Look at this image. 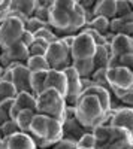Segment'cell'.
Here are the masks:
<instances>
[{
    "instance_id": "6da1fadb",
    "label": "cell",
    "mask_w": 133,
    "mask_h": 149,
    "mask_svg": "<svg viewBox=\"0 0 133 149\" xmlns=\"http://www.w3.org/2000/svg\"><path fill=\"white\" fill-rule=\"evenodd\" d=\"M85 26V12L76 0H54L50 9V27L60 39L78 34Z\"/></svg>"
},
{
    "instance_id": "7a4b0ae2",
    "label": "cell",
    "mask_w": 133,
    "mask_h": 149,
    "mask_svg": "<svg viewBox=\"0 0 133 149\" xmlns=\"http://www.w3.org/2000/svg\"><path fill=\"white\" fill-rule=\"evenodd\" d=\"M27 134L33 139L38 149H51L60 139H63V125L54 118L36 113Z\"/></svg>"
},
{
    "instance_id": "3957f363",
    "label": "cell",
    "mask_w": 133,
    "mask_h": 149,
    "mask_svg": "<svg viewBox=\"0 0 133 149\" xmlns=\"http://www.w3.org/2000/svg\"><path fill=\"white\" fill-rule=\"evenodd\" d=\"M75 116L78 122L85 128L87 131H93L96 127H99L103 124L106 112L100 106V103L96 100V97L82 94L79 100L74 106Z\"/></svg>"
},
{
    "instance_id": "277c9868",
    "label": "cell",
    "mask_w": 133,
    "mask_h": 149,
    "mask_svg": "<svg viewBox=\"0 0 133 149\" xmlns=\"http://www.w3.org/2000/svg\"><path fill=\"white\" fill-rule=\"evenodd\" d=\"M66 100L58 91L52 88H46L36 97V113L54 118L63 122L66 113Z\"/></svg>"
},
{
    "instance_id": "5b68a950",
    "label": "cell",
    "mask_w": 133,
    "mask_h": 149,
    "mask_svg": "<svg viewBox=\"0 0 133 149\" xmlns=\"http://www.w3.org/2000/svg\"><path fill=\"white\" fill-rule=\"evenodd\" d=\"M106 81L114 97L118 100L133 91V73L124 66H115L106 69Z\"/></svg>"
},
{
    "instance_id": "8992f818",
    "label": "cell",
    "mask_w": 133,
    "mask_h": 149,
    "mask_svg": "<svg viewBox=\"0 0 133 149\" xmlns=\"http://www.w3.org/2000/svg\"><path fill=\"white\" fill-rule=\"evenodd\" d=\"M45 60H46L48 66H50V69H52V70L63 72L64 69L72 66L70 51L63 43L62 39H58L57 42H54L48 46L46 52H45Z\"/></svg>"
},
{
    "instance_id": "52a82bcc",
    "label": "cell",
    "mask_w": 133,
    "mask_h": 149,
    "mask_svg": "<svg viewBox=\"0 0 133 149\" xmlns=\"http://www.w3.org/2000/svg\"><path fill=\"white\" fill-rule=\"evenodd\" d=\"M24 33V22L15 17H6L0 24V51L20 42Z\"/></svg>"
},
{
    "instance_id": "ba28073f",
    "label": "cell",
    "mask_w": 133,
    "mask_h": 149,
    "mask_svg": "<svg viewBox=\"0 0 133 149\" xmlns=\"http://www.w3.org/2000/svg\"><path fill=\"white\" fill-rule=\"evenodd\" d=\"M70 58L72 61H88L94 58L96 54V43L93 39L85 34L84 31H79L74 37V43L70 46Z\"/></svg>"
},
{
    "instance_id": "9c48e42d",
    "label": "cell",
    "mask_w": 133,
    "mask_h": 149,
    "mask_svg": "<svg viewBox=\"0 0 133 149\" xmlns=\"http://www.w3.org/2000/svg\"><path fill=\"white\" fill-rule=\"evenodd\" d=\"M29 48L24 46L21 42H17L15 45L9 46L8 49L0 51V66L6 69L10 64H20L26 66L29 60Z\"/></svg>"
},
{
    "instance_id": "30bf717a",
    "label": "cell",
    "mask_w": 133,
    "mask_h": 149,
    "mask_svg": "<svg viewBox=\"0 0 133 149\" xmlns=\"http://www.w3.org/2000/svg\"><path fill=\"white\" fill-rule=\"evenodd\" d=\"M62 125H63V139H69L74 142H78L82 134L88 133L78 122V119L75 116V110L72 106L66 107V113H64V119L62 122Z\"/></svg>"
},
{
    "instance_id": "8fae6325",
    "label": "cell",
    "mask_w": 133,
    "mask_h": 149,
    "mask_svg": "<svg viewBox=\"0 0 133 149\" xmlns=\"http://www.w3.org/2000/svg\"><path fill=\"white\" fill-rule=\"evenodd\" d=\"M66 74V79H67V91H66V104L74 107L76 104V102L79 100V97L82 94V88H81V78L79 74L76 73V70L74 67H67L63 70Z\"/></svg>"
},
{
    "instance_id": "7c38bea8",
    "label": "cell",
    "mask_w": 133,
    "mask_h": 149,
    "mask_svg": "<svg viewBox=\"0 0 133 149\" xmlns=\"http://www.w3.org/2000/svg\"><path fill=\"white\" fill-rule=\"evenodd\" d=\"M109 125L124 128L133 136V107H126V106L112 107Z\"/></svg>"
},
{
    "instance_id": "4fadbf2b",
    "label": "cell",
    "mask_w": 133,
    "mask_h": 149,
    "mask_svg": "<svg viewBox=\"0 0 133 149\" xmlns=\"http://www.w3.org/2000/svg\"><path fill=\"white\" fill-rule=\"evenodd\" d=\"M109 46H111V55H112L111 63H114L118 58L133 52V39L129 36H124V34H115L114 40L109 43ZM111 63H109V66H111Z\"/></svg>"
},
{
    "instance_id": "5bb4252c",
    "label": "cell",
    "mask_w": 133,
    "mask_h": 149,
    "mask_svg": "<svg viewBox=\"0 0 133 149\" xmlns=\"http://www.w3.org/2000/svg\"><path fill=\"white\" fill-rule=\"evenodd\" d=\"M22 110H34L36 112V97L32 93H18L14 98V103L10 107L9 118L15 119L17 115Z\"/></svg>"
},
{
    "instance_id": "9a60e30c",
    "label": "cell",
    "mask_w": 133,
    "mask_h": 149,
    "mask_svg": "<svg viewBox=\"0 0 133 149\" xmlns=\"http://www.w3.org/2000/svg\"><path fill=\"white\" fill-rule=\"evenodd\" d=\"M30 76L32 72L26 66H17L12 69V85L18 93H32L30 91Z\"/></svg>"
},
{
    "instance_id": "2e32d148",
    "label": "cell",
    "mask_w": 133,
    "mask_h": 149,
    "mask_svg": "<svg viewBox=\"0 0 133 149\" xmlns=\"http://www.w3.org/2000/svg\"><path fill=\"white\" fill-rule=\"evenodd\" d=\"M36 8H38V0H9L8 17L24 15L26 18H32Z\"/></svg>"
},
{
    "instance_id": "e0dca14e",
    "label": "cell",
    "mask_w": 133,
    "mask_h": 149,
    "mask_svg": "<svg viewBox=\"0 0 133 149\" xmlns=\"http://www.w3.org/2000/svg\"><path fill=\"white\" fill-rule=\"evenodd\" d=\"M46 88H52L55 91H58L63 97H66V91H67V79L64 72L60 70H52L50 69L46 72V79H45V90Z\"/></svg>"
},
{
    "instance_id": "ac0fdd59",
    "label": "cell",
    "mask_w": 133,
    "mask_h": 149,
    "mask_svg": "<svg viewBox=\"0 0 133 149\" xmlns=\"http://www.w3.org/2000/svg\"><path fill=\"white\" fill-rule=\"evenodd\" d=\"M5 149H38L36 143L27 133H17L8 139H3Z\"/></svg>"
},
{
    "instance_id": "d6986e66",
    "label": "cell",
    "mask_w": 133,
    "mask_h": 149,
    "mask_svg": "<svg viewBox=\"0 0 133 149\" xmlns=\"http://www.w3.org/2000/svg\"><path fill=\"white\" fill-rule=\"evenodd\" d=\"M82 94H87V95H93L96 97V100H97L100 103V106L103 107L105 112H109L112 109V93L111 91H108L105 88H102V86H97V85H91L88 90H85ZM81 94V95H82Z\"/></svg>"
},
{
    "instance_id": "ffe728a7",
    "label": "cell",
    "mask_w": 133,
    "mask_h": 149,
    "mask_svg": "<svg viewBox=\"0 0 133 149\" xmlns=\"http://www.w3.org/2000/svg\"><path fill=\"white\" fill-rule=\"evenodd\" d=\"M94 17H103L106 19L115 18V0H97L96 6L93 8Z\"/></svg>"
},
{
    "instance_id": "44dd1931",
    "label": "cell",
    "mask_w": 133,
    "mask_h": 149,
    "mask_svg": "<svg viewBox=\"0 0 133 149\" xmlns=\"http://www.w3.org/2000/svg\"><path fill=\"white\" fill-rule=\"evenodd\" d=\"M111 46L105 45V46H96V54L93 58L94 63V70L96 69H108L111 63Z\"/></svg>"
},
{
    "instance_id": "7402d4cb",
    "label": "cell",
    "mask_w": 133,
    "mask_h": 149,
    "mask_svg": "<svg viewBox=\"0 0 133 149\" xmlns=\"http://www.w3.org/2000/svg\"><path fill=\"white\" fill-rule=\"evenodd\" d=\"M45 79L46 72H33L30 76V91L34 97H38L42 91H45Z\"/></svg>"
},
{
    "instance_id": "603a6c76",
    "label": "cell",
    "mask_w": 133,
    "mask_h": 149,
    "mask_svg": "<svg viewBox=\"0 0 133 149\" xmlns=\"http://www.w3.org/2000/svg\"><path fill=\"white\" fill-rule=\"evenodd\" d=\"M34 115H36L34 110H22V112H20V113L17 115L15 122H17V125H18L21 133H29L30 124H32Z\"/></svg>"
},
{
    "instance_id": "cb8c5ba5",
    "label": "cell",
    "mask_w": 133,
    "mask_h": 149,
    "mask_svg": "<svg viewBox=\"0 0 133 149\" xmlns=\"http://www.w3.org/2000/svg\"><path fill=\"white\" fill-rule=\"evenodd\" d=\"M72 67L76 70V73L79 74V78H90L93 72H94V63L93 60L88 61H72Z\"/></svg>"
},
{
    "instance_id": "d4e9b609",
    "label": "cell",
    "mask_w": 133,
    "mask_h": 149,
    "mask_svg": "<svg viewBox=\"0 0 133 149\" xmlns=\"http://www.w3.org/2000/svg\"><path fill=\"white\" fill-rule=\"evenodd\" d=\"M26 67L33 73V72H48L50 66H48L45 57H29Z\"/></svg>"
},
{
    "instance_id": "484cf974",
    "label": "cell",
    "mask_w": 133,
    "mask_h": 149,
    "mask_svg": "<svg viewBox=\"0 0 133 149\" xmlns=\"http://www.w3.org/2000/svg\"><path fill=\"white\" fill-rule=\"evenodd\" d=\"M85 27H90V29L96 30L97 33H100L102 36H105L109 31V19H106L103 17H94Z\"/></svg>"
},
{
    "instance_id": "4316f807",
    "label": "cell",
    "mask_w": 133,
    "mask_h": 149,
    "mask_svg": "<svg viewBox=\"0 0 133 149\" xmlns=\"http://www.w3.org/2000/svg\"><path fill=\"white\" fill-rule=\"evenodd\" d=\"M50 43L42 40V39H36L34 37V42L29 46V55L30 57H45V52Z\"/></svg>"
},
{
    "instance_id": "83f0119b",
    "label": "cell",
    "mask_w": 133,
    "mask_h": 149,
    "mask_svg": "<svg viewBox=\"0 0 133 149\" xmlns=\"http://www.w3.org/2000/svg\"><path fill=\"white\" fill-rule=\"evenodd\" d=\"M90 79L93 81L94 85L102 86V88L111 91V90H109V85H108V81H106V69H96V70L93 72V74L90 76Z\"/></svg>"
},
{
    "instance_id": "f1b7e54d",
    "label": "cell",
    "mask_w": 133,
    "mask_h": 149,
    "mask_svg": "<svg viewBox=\"0 0 133 149\" xmlns=\"http://www.w3.org/2000/svg\"><path fill=\"white\" fill-rule=\"evenodd\" d=\"M34 37H36V39H42V40H45V42H48V43H54V42H57L58 39H60V37L52 31V29L50 27V26H46L45 29H42V30H39L38 33H34L33 34Z\"/></svg>"
},
{
    "instance_id": "f546056e",
    "label": "cell",
    "mask_w": 133,
    "mask_h": 149,
    "mask_svg": "<svg viewBox=\"0 0 133 149\" xmlns=\"http://www.w3.org/2000/svg\"><path fill=\"white\" fill-rule=\"evenodd\" d=\"M76 146L81 148V149H96V139L91 131L82 134L79 140L76 142Z\"/></svg>"
},
{
    "instance_id": "4dcf8cb0",
    "label": "cell",
    "mask_w": 133,
    "mask_h": 149,
    "mask_svg": "<svg viewBox=\"0 0 133 149\" xmlns=\"http://www.w3.org/2000/svg\"><path fill=\"white\" fill-rule=\"evenodd\" d=\"M0 97L3 98H14L17 97V90L15 86L12 85V82H5V81H0Z\"/></svg>"
},
{
    "instance_id": "1f68e13d",
    "label": "cell",
    "mask_w": 133,
    "mask_h": 149,
    "mask_svg": "<svg viewBox=\"0 0 133 149\" xmlns=\"http://www.w3.org/2000/svg\"><path fill=\"white\" fill-rule=\"evenodd\" d=\"M46 26H48V24H45V22H42L39 19H36L34 17H32V18H29L26 21V24H24V30L32 33V34H34V33H38L39 30L45 29Z\"/></svg>"
},
{
    "instance_id": "d6a6232c",
    "label": "cell",
    "mask_w": 133,
    "mask_h": 149,
    "mask_svg": "<svg viewBox=\"0 0 133 149\" xmlns=\"http://www.w3.org/2000/svg\"><path fill=\"white\" fill-rule=\"evenodd\" d=\"M0 128H2V133H3V139H8V137H10V136H14L17 133H21L15 119H8Z\"/></svg>"
},
{
    "instance_id": "836d02e7",
    "label": "cell",
    "mask_w": 133,
    "mask_h": 149,
    "mask_svg": "<svg viewBox=\"0 0 133 149\" xmlns=\"http://www.w3.org/2000/svg\"><path fill=\"white\" fill-rule=\"evenodd\" d=\"M132 10L129 0H115V18H123Z\"/></svg>"
},
{
    "instance_id": "e575fe53",
    "label": "cell",
    "mask_w": 133,
    "mask_h": 149,
    "mask_svg": "<svg viewBox=\"0 0 133 149\" xmlns=\"http://www.w3.org/2000/svg\"><path fill=\"white\" fill-rule=\"evenodd\" d=\"M50 9H51V8L42 6V5L39 3V0H38V8L34 9L33 17H34L36 19H39V21H42V22H45V24H48V26H50Z\"/></svg>"
},
{
    "instance_id": "d590c367",
    "label": "cell",
    "mask_w": 133,
    "mask_h": 149,
    "mask_svg": "<svg viewBox=\"0 0 133 149\" xmlns=\"http://www.w3.org/2000/svg\"><path fill=\"white\" fill-rule=\"evenodd\" d=\"M115 66H124L127 69H130V72L133 73V52L132 54H127L121 58H118L117 61H114V63H111L109 67H115Z\"/></svg>"
},
{
    "instance_id": "8d00e7d4",
    "label": "cell",
    "mask_w": 133,
    "mask_h": 149,
    "mask_svg": "<svg viewBox=\"0 0 133 149\" xmlns=\"http://www.w3.org/2000/svg\"><path fill=\"white\" fill-rule=\"evenodd\" d=\"M51 149H78L76 142L69 140V139H60Z\"/></svg>"
},
{
    "instance_id": "74e56055",
    "label": "cell",
    "mask_w": 133,
    "mask_h": 149,
    "mask_svg": "<svg viewBox=\"0 0 133 149\" xmlns=\"http://www.w3.org/2000/svg\"><path fill=\"white\" fill-rule=\"evenodd\" d=\"M123 29V21L120 18H114L109 21V33L112 34H120V31H121Z\"/></svg>"
},
{
    "instance_id": "f35d334b",
    "label": "cell",
    "mask_w": 133,
    "mask_h": 149,
    "mask_svg": "<svg viewBox=\"0 0 133 149\" xmlns=\"http://www.w3.org/2000/svg\"><path fill=\"white\" fill-rule=\"evenodd\" d=\"M12 103H14V100H12V98H5V100H2V102H0V112H3L6 116H9Z\"/></svg>"
},
{
    "instance_id": "ab89813d",
    "label": "cell",
    "mask_w": 133,
    "mask_h": 149,
    "mask_svg": "<svg viewBox=\"0 0 133 149\" xmlns=\"http://www.w3.org/2000/svg\"><path fill=\"white\" fill-rule=\"evenodd\" d=\"M20 42L24 45V46H30L33 42H34V36L32 34V33H29V31H26L24 30V33H22V36H21V39H20Z\"/></svg>"
},
{
    "instance_id": "60d3db41",
    "label": "cell",
    "mask_w": 133,
    "mask_h": 149,
    "mask_svg": "<svg viewBox=\"0 0 133 149\" xmlns=\"http://www.w3.org/2000/svg\"><path fill=\"white\" fill-rule=\"evenodd\" d=\"M76 2L84 10H91L97 3V0H76Z\"/></svg>"
},
{
    "instance_id": "b9f144b4",
    "label": "cell",
    "mask_w": 133,
    "mask_h": 149,
    "mask_svg": "<svg viewBox=\"0 0 133 149\" xmlns=\"http://www.w3.org/2000/svg\"><path fill=\"white\" fill-rule=\"evenodd\" d=\"M120 103H121L123 106H126V107H133V91L120 98Z\"/></svg>"
},
{
    "instance_id": "7bdbcfd3",
    "label": "cell",
    "mask_w": 133,
    "mask_h": 149,
    "mask_svg": "<svg viewBox=\"0 0 133 149\" xmlns=\"http://www.w3.org/2000/svg\"><path fill=\"white\" fill-rule=\"evenodd\" d=\"M8 8H9V0H3V3L0 5V24L8 17Z\"/></svg>"
},
{
    "instance_id": "ee69618b",
    "label": "cell",
    "mask_w": 133,
    "mask_h": 149,
    "mask_svg": "<svg viewBox=\"0 0 133 149\" xmlns=\"http://www.w3.org/2000/svg\"><path fill=\"white\" fill-rule=\"evenodd\" d=\"M120 34L133 37V24H126V22H123V29H121V31H120Z\"/></svg>"
},
{
    "instance_id": "f6af8a7d",
    "label": "cell",
    "mask_w": 133,
    "mask_h": 149,
    "mask_svg": "<svg viewBox=\"0 0 133 149\" xmlns=\"http://www.w3.org/2000/svg\"><path fill=\"white\" fill-rule=\"evenodd\" d=\"M0 149H5V143H3V139H0Z\"/></svg>"
},
{
    "instance_id": "bcb514c9",
    "label": "cell",
    "mask_w": 133,
    "mask_h": 149,
    "mask_svg": "<svg viewBox=\"0 0 133 149\" xmlns=\"http://www.w3.org/2000/svg\"><path fill=\"white\" fill-rule=\"evenodd\" d=\"M3 70H5V69H3L2 66H0V79H2V74H3Z\"/></svg>"
},
{
    "instance_id": "7dc6e473",
    "label": "cell",
    "mask_w": 133,
    "mask_h": 149,
    "mask_svg": "<svg viewBox=\"0 0 133 149\" xmlns=\"http://www.w3.org/2000/svg\"><path fill=\"white\" fill-rule=\"evenodd\" d=\"M0 139H3V133H2V128H0Z\"/></svg>"
},
{
    "instance_id": "c3c4849f",
    "label": "cell",
    "mask_w": 133,
    "mask_h": 149,
    "mask_svg": "<svg viewBox=\"0 0 133 149\" xmlns=\"http://www.w3.org/2000/svg\"><path fill=\"white\" fill-rule=\"evenodd\" d=\"M129 2H130V6H132V9H133V0H129Z\"/></svg>"
},
{
    "instance_id": "681fc988",
    "label": "cell",
    "mask_w": 133,
    "mask_h": 149,
    "mask_svg": "<svg viewBox=\"0 0 133 149\" xmlns=\"http://www.w3.org/2000/svg\"><path fill=\"white\" fill-rule=\"evenodd\" d=\"M127 149H133V143H132V145H130V146H129Z\"/></svg>"
},
{
    "instance_id": "f907efd6",
    "label": "cell",
    "mask_w": 133,
    "mask_h": 149,
    "mask_svg": "<svg viewBox=\"0 0 133 149\" xmlns=\"http://www.w3.org/2000/svg\"><path fill=\"white\" fill-rule=\"evenodd\" d=\"M2 3H3V0H0V5H2Z\"/></svg>"
},
{
    "instance_id": "816d5d0a",
    "label": "cell",
    "mask_w": 133,
    "mask_h": 149,
    "mask_svg": "<svg viewBox=\"0 0 133 149\" xmlns=\"http://www.w3.org/2000/svg\"><path fill=\"white\" fill-rule=\"evenodd\" d=\"M2 100H3V98H2V97H0V102H2Z\"/></svg>"
},
{
    "instance_id": "f5cc1de1",
    "label": "cell",
    "mask_w": 133,
    "mask_h": 149,
    "mask_svg": "<svg viewBox=\"0 0 133 149\" xmlns=\"http://www.w3.org/2000/svg\"><path fill=\"white\" fill-rule=\"evenodd\" d=\"M78 149H81V148H78Z\"/></svg>"
}]
</instances>
